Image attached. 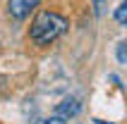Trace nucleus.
Returning a JSON list of instances; mask_svg holds the SVG:
<instances>
[{
    "instance_id": "0eeeda50",
    "label": "nucleus",
    "mask_w": 127,
    "mask_h": 124,
    "mask_svg": "<svg viewBox=\"0 0 127 124\" xmlns=\"http://www.w3.org/2000/svg\"><path fill=\"white\" fill-rule=\"evenodd\" d=\"M43 124H46V122H43Z\"/></svg>"
},
{
    "instance_id": "f03ea898",
    "label": "nucleus",
    "mask_w": 127,
    "mask_h": 124,
    "mask_svg": "<svg viewBox=\"0 0 127 124\" xmlns=\"http://www.w3.org/2000/svg\"><path fill=\"white\" fill-rule=\"evenodd\" d=\"M41 0H7V12L12 14L14 19H24L31 14L34 7H38Z\"/></svg>"
},
{
    "instance_id": "f257e3e1",
    "label": "nucleus",
    "mask_w": 127,
    "mask_h": 124,
    "mask_svg": "<svg viewBox=\"0 0 127 124\" xmlns=\"http://www.w3.org/2000/svg\"><path fill=\"white\" fill-rule=\"evenodd\" d=\"M65 31H67V19L65 17H60L58 12H41L31 21L29 36L36 45H48V43L58 41Z\"/></svg>"
},
{
    "instance_id": "20e7f679",
    "label": "nucleus",
    "mask_w": 127,
    "mask_h": 124,
    "mask_svg": "<svg viewBox=\"0 0 127 124\" xmlns=\"http://www.w3.org/2000/svg\"><path fill=\"white\" fill-rule=\"evenodd\" d=\"M115 19H118V24H122V26L127 24V2L125 0H122L120 5H118V10H115Z\"/></svg>"
},
{
    "instance_id": "7ed1b4c3",
    "label": "nucleus",
    "mask_w": 127,
    "mask_h": 124,
    "mask_svg": "<svg viewBox=\"0 0 127 124\" xmlns=\"http://www.w3.org/2000/svg\"><path fill=\"white\" fill-rule=\"evenodd\" d=\"M79 110H82V105H79V100H77V98H65L63 103L58 105L55 115H60L63 119H70V117H77V115H79Z\"/></svg>"
},
{
    "instance_id": "423d86ee",
    "label": "nucleus",
    "mask_w": 127,
    "mask_h": 124,
    "mask_svg": "<svg viewBox=\"0 0 127 124\" xmlns=\"http://www.w3.org/2000/svg\"><path fill=\"white\" fill-rule=\"evenodd\" d=\"M118 60H120V64H125V62H127V55H125V43H118Z\"/></svg>"
},
{
    "instance_id": "39448f33",
    "label": "nucleus",
    "mask_w": 127,
    "mask_h": 124,
    "mask_svg": "<svg viewBox=\"0 0 127 124\" xmlns=\"http://www.w3.org/2000/svg\"><path fill=\"white\" fill-rule=\"evenodd\" d=\"M103 5H106V0H94V14L96 17L103 14Z\"/></svg>"
}]
</instances>
